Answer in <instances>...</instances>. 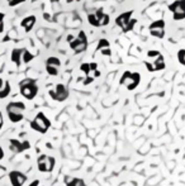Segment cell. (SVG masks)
Masks as SVG:
<instances>
[{"mask_svg": "<svg viewBox=\"0 0 185 186\" xmlns=\"http://www.w3.org/2000/svg\"><path fill=\"white\" fill-rule=\"evenodd\" d=\"M10 180H11L13 186H22L23 182L25 181V176L23 174H20V172L14 171L10 174Z\"/></svg>", "mask_w": 185, "mask_h": 186, "instance_id": "9", "label": "cell"}, {"mask_svg": "<svg viewBox=\"0 0 185 186\" xmlns=\"http://www.w3.org/2000/svg\"><path fill=\"white\" fill-rule=\"evenodd\" d=\"M31 127H32L34 130H37V132L45 133V132H47V129H48V127H49V120L45 116L43 113H39V114L36 116L34 120L31 123Z\"/></svg>", "mask_w": 185, "mask_h": 186, "instance_id": "5", "label": "cell"}, {"mask_svg": "<svg viewBox=\"0 0 185 186\" xmlns=\"http://www.w3.org/2000/svg\"><path fill=\"white\" fill-rule=\"evenodd\" d=\"M88 20H89V23H90L92 27H101L99 19H98L97 15H95V13H94V14H89V15H88Z\"/></svg>", "mask_w": 185, "mask_h": 186, "instance_id": "16", "label": "cell"}, {"mask_svg": "<svg viewBox=\"0 0 185 186\" xmlns=\"http://www.w3.org/2000/svg\"><path fill=\"white\" fill-rule=\"evenodd\" d=\"M144 65H146V67L150 72H155V67H153V63L152 62H144Z\"/></svg>", "mask_w": 185, "mask_h": 186, "instance_id": "28", "label": "cell"}, {"mask_svg": "<svg viewBox=\"0 0 185 186\" xmlns=\"http://www.w3.org/2000/svg\"><path fill=\"white\" fill-rule=\"evenodd\" d=\"M9 92H10V85H9V82L5 81V86H4L2 90H0V99L6 98V96L9 95Z\"/></svg>", "mask_w": 185, "mask_h": 186, "instance_id": "17", "label": "cell"}, {"mask_svg": "<svg viewBox=\"0 0 185 186\" xmlns=\"http://www.w3.org/2000/svg\"><path fill=\"white\" fill-rule=\"evenodd\" d=\"M37 91H38V87L34 82V80L32 78H25L20 82V92L22 95L25 98V99H29L32 100L36 95H37Z\"/></svg>", "mask_w": 185, "mask_h": 186, "instance_id": "2", "label": "cell"}, {"mask_svg": "<svg viewBox=\"0 0 185 186\" xmlns=\"http://www.w3.org/2000/svg\"><path fill=\"white\" fill-rule=\"evenodd\" d=\"M158 55H160V52H158V51H155V49L147 52V57H150V58H155V57H157Z\"/></svg>", "mask_w": 185, "mask_h": 186, "instance_id": "27", "label": "cell"}, {"mask_svg": "<svg viewBox=\"0 0 185 186\" xmlns=\"http://www.w3.org/2000/svg\"><path fill=\"white\" fill-rule=\"evenodd\" d=\"M80 69H81L83 72H85L86 76H89V74L91 72V70H90V63H83V65L80 66Z\"/></svg>", "mask_w": 185, "mask_h": 186, "instance_id": "25", "label": "cell"}, {"mask_svg": "<svg viewBox=\"0 0 185 186\" xmlns=\"http://www.w3.org/2000/svg\"><path fill=\"white\" fill-rule=\"evenodd\" d=\"M150 34L152 37H156V38H164L165 37V29L162 28H158V29H150Z\"/></svg>", "mask_w": 185, "mask_h": 186, "instance_id": "14", "label": "cell"}, {"mask_svg": "<svg viewBox=\"0 0 185 186\" xmlns=\"http://www.w3.org/2000/svg\"><path fill=\"white\" fill-rule=\"evenodd\" d=\"M153 63V67H155V71H161V70H164L165 67H166V65H165V58H164V56L161 55H158L157 57H155V61L152 62Z\"/></svg>", "mask_w": 185, "mask_h": 186, "instance_id": "11", "label": "cell"}, {"mask_svg": "<svg viewBox=\"0 0 185 186\" xmlns=\"http://www.w3.org/2000/svg\"><path fill=\"white\" fill-rule=\"evenodd\" d=\"M92 81H94V77H86L85 80H84V85H89V84H91Z\"/></svg>", "mask_w": 185, "mask_h": 186, "instance_id": "32", "label": "cell"}, {"mask_svg": "<svg viewBox=\"0 0 185 186\" xmlns=\"http://www.w3.org/2000/svg\"><path fill=\"white\" fill-rule=\"evenodd\" d=\"M77 38H79V39H81V41H84V42H88L86 34H85L83 31H80V33H79V36H77Z\"/></svg>", "mask_w": 185, "mask_h": 186, "instance_id": "30", "label": "cell"}, {"mask_svg": "<svg viewBox=\"0 0 185 186\" xmlns=\"http://www.w3.org/2000/svg\"><path fill=\"white\" fill-rule=\"evenodd\" d=\"M49 94H51V96L54 98L55 100L63 101L66 98L69 96V91H67V89H66L65 85L58 84V85L56 86V90H55V91H49Z\"/></svg>", "mask_w": 185, "mask_h": 186, "instance_id": "6", "label": "cell"}, {"mask_svg": "<svg viewBox=\"0 0 185 186\" xmlns=\"http://www.w3.org/2000/svg\"><path fill=\"white\" fill-rule=\"evenodd\" d=\"M66 2H67V3L70 4V3H72V2H74V0H66Z\"/></svg>", "mask_w": 185, "mask_h": 186, "instance_id": "42", "label": "cell"}, {"mask_svg": "<svg viewBox=\"0 0 185 186\" xmlns=\"http://www.w3.org/2000/svg\"><path fill=\"white\" fill-rule=\"evenodd\" d=\"M22 56H23V49H18V48L13 49V52H11V61L14 62L17 66H19L20 61H22Z\"/></svg>", "mask_w": 185, "mask_h": 186, "instance_id": "12", "label": "cell"}, {"mask_svg": "<svg viewBox=\"0 0 185 186\" xmlns=\"http://www.w3.org/2000/svg\"><path fill=\"white\" fill-rule=\"evenodd\" d=\"M3 19H4V14H3V13H0V23L3 22Z\"/></svg>", "mask_w": 185, "mask_h": 186, "instance_id": "38", "label": "cell"}, {"mask_svg": "<svg viewBox=\"0 0 185 186\" xmlns=\"http://www.w3.org/2000/svg\"><path fill=\"white\" fill-rule=\"evenodd\" d=\"M66 39H67V42H69V43H71L75 38H74V36H72V34H69V36H67V38H66Z\"/></svg>", "mask_w": 185, "mask_h": 186, "instance_id": "34", "label": "cell"}, {"mask_svg": "<svg viewBox=\"0 0 185 186\" xmlns=\"http://www.w3.org/2000/svg\"><path fill=\"white\" fill-rule=\"evenodd\" d=\"M178 61L180 65L185 66V48H181L178 51Z\"/></svg>", "mask_w": 185, "mask_h": 186, "instance_id": "18", "label": "cell"}, {"mask_svg": "<svg viewBox=\"0 0 185 186\" xmlns=\"http://www.w3.org/2000/svg\"><path fill=\"white\" fill-rule=\"evenodd\" d=\"M98 76H100V71L95 70V71H94V77H98Z\"/></svg>", "mask_w": 185, "mask_h": 186, "instance_id": "37", "label": "cell"}, {"mask_svg": "<svg viewBox=\"0 0 185 186\" xmlns=\"http://www.w3.org/2000/svg\"><path fill=\"white\" fill-rule=\"evenodd\" d=\"M76 2H80V0H76Z\"/></svg>", "mask_w": 185, "mask_h": 186, "instance_id": "44", "label": "cell"}, {"mask_svg": "<svg viewBox=\"0 0 185 186\" xmlns=\"http://www.w3.org/2000/svg\"><path fill=\"white\" fill-rule=\"evenodd\" d=\"M132 13H133L132 10L131 11H126V13H123V14H121L119 17H117V19H115V24L118 27H121V29L123 32L132 31V29H133V27L136 25V23H137L136 19H131Z\"/></svg>", "mask_w": 185, "mask_h": 186, "instance_id": "1", "label": "cell"}, {"mask_svg": "<svg viewBox=\"0 0 185 186\" xmlns=\"http://www.w3.org/2000/svg\"><path fill=\"white\" fill-rule=\"evenodd\" d=\"M3 156H4V152H3V150H2V148H0V159L3 158Z\"/></svg>", "mask_w": 185, "mask_h": 186, "instance_id": "39", "label": "cell"}, {"mask_svg": "<svg viewBox=\"0 0 185 186\" xmlns=\"http://www.w3.org/2000/svg\"><path fill=\"white\" fill-rule=\"evenodd\" d=\"M54 165H55V159L52 158V157H48V158H47V161H46L47 170H48V171H51L52 168H54Z\"/></svg>", "mask_w": 185, "mask_h": 186, "instance_id": "26", "label": "cell"}, {"mask_svg": "<svg viewBox=\"0 0 185 186\" xmlns=\"http://www.w3.org/2000/svg\"><path fill=\"white\" fill-rule=\"evenodd\" d=\"M67 186H85V184H84V181L80 180V179H75V180H71V181L67 184Z\"/></svg>", "mask_w": 185, "mask_h": 186, "instance_id": "23", "label": "cell"}, {"mask_svg": "<svg viewBox=\"0 0 185 186\" xmlns=\"http://www.w3.org/2000/svg\"><path fill=\"white\" fill-rule=\"evenodd\" d=\"M47 65H52V66H56V67H60L61 65V61L57 58V57H48L47 61H46Z\"/></svg>", "mask_w": 185, "mask_h": 186, "instance_id": "19", "label": "cell"}, {"mask_svg": "<svg viewBox=\"0 0 185 186\" xmlns=\"http://www.w3.org/2000/svg\"><path fill=\"white\" fill-rule=\"evenodd\" d=\"M169 10L173 13V19L179 22L185 19V0H175L169 5Z\"/></svg>", "mask_w": 185, "mask_h": 186, "instance_id": "4", "label": "cell"}, {"mask_svg": "<svg viewBox=\"0 0 185 186\" xmlns=\"http://www.w3.org/2000/svg\"><path fill=\"white\" fill-rule=\"evenodd\" d=\"M109 46H110V44H109L108 39H100L99 43H98V48H97V49H103V48H107V47H109Z\"/></svg>", "mask_w": 185, "mask_h": 186, "instance_id": "24", "label": "cell"}, {"mask_svg": "<svg viewBox=\"0 0 185 186\" xmlns=\"http://www.w3.org/2000/svg\"><path fill=\"white\" fill-rule=\"evenodd\" d=\"M165 25H166V23H165L164 19H158V20H155V22H152V23L150 24L148 29H158V28L165 29Z\"/></svg>", "mask_w": 185, "mask_h": 186, "instance_id": "13", "label": "cell"}, {"mask_svg": "<svg viewBox=\"0 0 185 186\" xmlns=\"http://www.w3.org/2000/svg\"><path fill=\"white\" fill-rule=\"evenodd\" d=\"M69 44H70V47H71L76 53L84 52V51L86 49V47H88V42H84V41H81V39H79V38H75L74 41H72L71 43H69Z\"/></svg>", "mask_w": 185, "mask_h": 186, "instance_id": "8", "label": "cell"}, {"mask_svg": "<svg viewBox=\"0 0 185 186\" xmlns=\"http://www.w3.org/2000/svg\"><path fill=\"white\" fill-rule=\"evenodd\" d=\"M23 2H25V0H11V2H9V6H15Z\"/></svg>", "mask_w": 185, "mask_h": 186, "instance_id": "31", "label": "cell"}, {"mask_svg": "<svg viewBox=\"0 0 185 186\" xmlns=\"http://www.w3.org/2000/svg\"><path fill=\"white\" fill-rule=\"evenodd\" d=\"M109 20H110L109 15H108V14H105V13H103V15L99 18L100 25H108V24H109Z\"/></svg>", "mask_w": 185, "mask_h": 186, "instance_id": "21", "label": "cell"}, {"mask_svg": "<svg viewBox=\"0 0 185 186\" xmlns=\"http://www.w3.org/2000/svg\"><path fill=\"white\" fill-rule=\"evenodd\" d=\"M37 185H38V181H34V182H32L31 186H37Z\"/></svg>", "mask_w": 185, "mask_h": 186, "instance_id": "41", "label": "cell"}, {"mask_svg": "<svg viewBox=\"0 0 185 186\" xmlns=\"http://www.w3.org/2000/svg\"><path fill=\"white\" fill-rule=\"evenodd\" d=\"M46 70H47V72H48L49 75H52V76H56V75L58 74L57 67H56V66H52V65H47V66H46Z\"/></svg>", "mask_w": 185, "mask_h": 186, "instance_id": "20", "label": "cell"}, {"mask_svg": "<svg viewBox=\"0 0 185 186\" xmlns=\"http://www.w3.org/2000/svg\"><path fill=\"white\" fill-rule=\"evenodd\" d=\"M97 67H98V65H97L95 62H91V63H90V70H91V72H94V71L97 70Z\"/></svg>", "mask_w": 185, "mask_h": 186, "instance_id": "33", "label": "cell"}, {"mask_svg": "<svg viewBox=\"0 0 185 186\" xmlns=\"http://www.w3.org/2000/svg\"><path fill=\"white\" fill-rule=\"evenodd\" d=\"M33 55L28 51V49H23V56H22V61L24 62V63H28V62H31L32 60H33Z\"/></svg>", "mask_w": 185, "mask_h": 186, "instance_id": "15", "label": "cell"}, {"mask_svg": "<svg viewBox=\"0 0 185 186\" xmlns=\"http://www.w3.org/2000/svg\"><path fill=\"white\" fill-rule=\"evenodd\" d=\"M6 2H8V3H9V2H11V0H6Z\"/></svg>", "mask_w": 185, "mask_h": 186, "instance_id": "43", "label": "cell"}, {"mask_svg": "<svg viewBox=\"0 0 185 186\" xmlns=\"http://www.w3.org/2000/svg\"><path fill=\"white\" fill-rule=\"evenodd\" d=\"M141 81V75L138 72L126 71L121 77V85H126L128 90H135Z\"/></svg>", "mask_w": 185, "mask_h": 186, "instance_id": "3", "label": "cell"}, {"mask_svg": "<svg viewBox=\"0 0 185 186\" xmlns=\"http://www.w3.org/2000/svg\"><path fill=\"white\" fill-rule=\"evenodd\" d=\"M8 115H9V119L13 123H17V122H19L23 119V114H8Z\"/></svg>", "mask_w": 185, "mask_h": 186, "instance_id": "22", "label": "cell"}, {"mask_svg": "<svg viewBox=\"0 0 185 186\" xmlns=\"http://www.w3.org/2000/svg\"><path fill=\"white\" fill-rule=\"evenodd\" d=\"M3 31H4V23L2 22L0 23V33H3Z\"/></svg>", "mask_w": 185, "mask_h": 186, "instance_id": "36", "label": "cell"}, {"mask_svg": "<svg viewBox=\"0 0 185 186\" xmlns=\"http://www.w3.org/2000/svg\"><path fill=\"white\" fill-rule=\"evenodd\" d=\"M25 109V105L23 103H18V101H13L10 104H8L6 106V112L8 114H22Z\"/></svg>", "mask_w": 185, "mask_h": 186, "instance_id": "7", "label": "cell"}, {"mask_svg": "<svg viewBox=\"0 0 185 186\" xmlns=\"http://www.w3.org/2000/svg\"><path fill=\"white\" fill-rule=\"evenodd\" d=\"M0 124H3V114L0 112Z\"/></svg>", "mask_w": 185, "mask_h": 186, "instance_id": "40", "label": "cell"}, {"mask_svg": "<svg viewBox=\"0 0 185 186\" xmlns=\"http://www.w3.org/2000/svg\"><path fill=\"white\" fill-rule=\"evenodd\" d=\"M36 23V17L34 15H31V17H27V18H24L20 23L22 27H24V31L25 32H29L32 28H33V25Z\"/></svg>", "mask_w": 185, "mask_h": 186, "instance_id": "10", "label": "cell"}, {"mask_svg": "<svg viewBox=\"0 0 185 186\" xmlns=\"http://www.w3.org/2000/svg\"><path fill=\"white\" fill-rule=\"evenodd\" d=\"M101 55H104V56H110V55H112V51H110V48H109V47H107V48H103V49H101Z\"/></svg>", "mask_w": 185, "mask_h": 186, "instance_id": "29", "label": "cell"}, {"mask_svg": "<svg viewBox=\"0 0 185 186\" xmlns=\"http://www.w3.org/2000/svg\"><path fill=\"white\" fill-rule=\"evenodd\" d=\"M4 86H5V81H4V80L0 78V90H2Z\"/></svg>", "mask_w": 185, "mask_h": 186, "instance_id": "35", "label": "cell"}]
</instances>
